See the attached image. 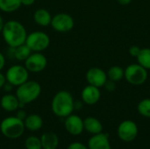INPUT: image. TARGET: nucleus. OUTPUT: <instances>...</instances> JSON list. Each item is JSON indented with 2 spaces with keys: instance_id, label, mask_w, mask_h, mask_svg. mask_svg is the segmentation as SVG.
<instances>
[{
  "instance_id": "nucleus-16",
  "label": "nucleus",
  "mask_w": 150,
  "mask_h": 149,
  "mask_svg": "<svg viewBox=\"0 0 150 149\" xmlns=\"http://www.w3.org/2000/svg\"><path fill=\"white\" fill-rule=\"evenodd\" d=\"M33 20L34 22L42 27H46L50 25L51 24V20H52V15L49 12V11H47L45 8H40L37 9L34 13H33Z\"/></svg>"
},
{
  "instance_id": "nucleus-6",
  "label": "nucleus",
  "mask_w": 150,
  "mask_h": 149,
  "mask_svg": "<svg viewBox=\"0 0 150 149\" xmlns=\"http://www.w3.org/2000/svg\"><path fill=\"white\" fill-rule=\"evenodd\" d=\"M148 71L145 68L138 64H130L125 68L124 78L132 85H142L148 79Z\"/></svg>"
},
{
  "instance_id": "nucleus-33",
  "label": "nucleus",
  "mask_w": 150,
  "mask_h": 149,
  "mask_svg": "<svg viewBox=\"0 0 150 149\" xmlns=\"http://www.w3.org/2000/svg\"><path fill=\"white\" fill-rule=\"evenodd\" d=\"M35 3V0H21V4L25 6H31Z\"/></svg>"
},
{
  "instance_id": "nucleus-26",
  "label": "nucleus",
  "mask_w": 150,
  "mask_h": 149,
  "mask_svg": "<svg viewBox=\"0 0 150 149\" xmlns=\"http://www.w3.org/2000/svg\"><path fill=\"white\" fill-rule=\"evenodd\" d=\"M141 49H142V48H141L140 47L134 45V46H131V47H129L128 53H129V54H130L131 56L136 58V57L139 55V54H140V52H141Z\"/></svg>"
},
{
  "instance_id": "nucleus-20",
  "label": "nucleus",
  "mask_w": 150,
  "mask_h": 149,
  "mask_svg": "<svg viewBox=\"0 0 150 149\" xmlns=\"http://www.w3.org/2000/svg\"><path fill=\"white\" fill-rule=\"evenodd\" d=\"M10 48L11 49L12 56L19 61H25L27 59V57L32 54V51L25 45V43L23 45H20L18 47H10Z\"/></svg>"
},
{
  "instance_id": "nucleus-5",
  "label": "nucleus",
  "mask_w": 150,
  "mask_h": 149,
  "mask_svg": "<svg viewBox=\"0 0 150 149\" xmlns=\"http://www.w3.org/2000/svg\"><path fill=\"white\" fill-rule=\"evenodd\" d=\"M25 45L30 48L32 52L42 53L49 47L50 38L45 32L34 31L27 34Z\"/></svg>"
},
{
  "instance_id": "nucleus-9",
  "label": "nucleus",
  "mask_w": 150,
  "mask_h": 149,
  "mask_svg": "<svg viewBox=\"0 0 150 149\" xmlns=\"http://www.w3.org/2000/svg\"><path fill=\"white\" fill-rule=\"evenodd\" d=\"M139 129L137 124L133 120H124L122 121L117 130L118 136L120 140L124 142H131L134 141L138 136Z\"/></svg>"
},
{
  "instance_id": "nucleus-11",
  "label": "nucleus",
  "mask_w": 150,
  "mask_h": 149,
  "mask_svg": "<svg viewBox=\"0 0 150 149\" xmlns=\"http://www.w3.org/2000/svg\"><path fill=\"white\" fill-rule=\"evenodd\" d=\"M108 77L105 70L100 68H91L86 73V81L90 85L98 88L104 87Z\"/></svg>"
},
{
  "instance_id": "nucleus-22",
  "label": "nucleus",
  "mask_w": 150,
  "mask_h": 149,
  "mask_svg": "<svg viewBox=\"0 0 150 149\" xmlns=\"http://www.w3.org/2000/svg\"><path fill=\"white\" fill-rule=\"evenodd\" d=\"M107 77L113 82H120L124 78L125 69L120 66H112L107 71Z\"/></svg>"
},
{
  "instance_id": "nucleus-14",
  "label": "nucleus",
  "mask_w": 150,
  "mask_h": 149,
  "mask_svg": "<svg viewBox=\"0 0 150 149\" xmlns=\"http://www.w3.org/2000/svg\"><path fill=\"white\" fill-rule=\"evenodd\" d=\"M89 149H112L108 133H100L94 134L88 141Z\"/></svg>"
},
{
  "instance_id": "nucleus-34",
  "label": "nucleus",
  "mask_w": 150,
  "mask_h": 149,
  "mask_svg": "<svg viewBox=\"0 0 150 149\" xmlns=\"http://www.w3.org/2000/svg\"><path fill=\"white\" fill-rule=\"evenodd\" d=\"M83 102L82 101H77V102H75L74 103V108H75V110H80L81 108H82V106H83Z\"/></svg>"
},
{
  "instance_id": "nucleus-35",
  "label": "nucleus",
  "mask_w": 150,
  "mask_h": 149,
  "mask_svg": "<svg viewBox=\"0 0 150 149\" xmlns=\"http://www.w3.org/2000/svg\"><path fill=\"white\" fill-rule=\"evenodd\" d=\"M119 4H122V5H127L129 4H131L132 0H117Z\"/></svg>"
},
{
  "instance_id": "nucleus-30",
  "label": "nucleus",
  "mask_w": 150,
  "mask_h": 149,
  "mask_svg": "<svg viewBox=\"0 0 150 149\" xmlns=\"http://www.w3.org/2000/svg\"><path fill=\"white\" fill-rule=\"evenodd\" d=\"M13 88H14V86L12 84H11L10 83H8V82H6L5 84L3 87V89L4 90V91L7 92V93H11V91L13 90Z\"/></svg>"
},
{
  "instance_id": "nucleus-36",
  "label": "nucleus",
  "mask_w": 150,
  "mask_h": 149,
  "mask_svg": "<svg viewBox=\"0 0 150 149\" xmlns=\"http://www.w3.org/2000/svg\"><path fill=\"white\" fill-rule=\"evenodd\" d=\"M4 18L3 17L0 15V32H2L3 30V27H4Z\"/></svg>"
},
{
  "instance_id": "nucleus-17",
  "label": "nucleus",
  "mask_w": 150,
  "mask_h": 149,
  "mask_svg": "<svg viewBox=\"0 0 150 149\" xmlns=\"http://www.w3.org/2000/svg\"><path fill=\"white\" fill-rule=\"evenodd\" d=\"M83 127L84 130L89 133L94 135L103 132V125L98 119L94 117H87L83 119Z\"/></svg>"
},
{
  "instance_id": "nucleus-4",
  "label": "nucleus",
  "mask_w": 150,
  "mask_h": 149,
  "mask_svg": "<svg viewBox=\"0 0 150 149\" xmlns=\"http://www.w3.org/2000/svg\"><path fill=\"white\" fill-rule=\"evenodd\" d=\"M25 129L24 121L16 116L5 118L0 124V131L2 134L11 140H15L22 136Z\"/></svg>"
},
{
  "instance_id": "nucleus-23",
  "label": "nucleus",
  "mask_w": 150,
  "mask_h": 149,
  "mask_svg": "<svg viewBox=\"0 0 150 149\" xmlns=\"http://www.w3.org/2000/svg\"><path fill=\"white\" fill-rule=\"evenodd\" d=\"M138 63L145 68L147 70L150 69V48H142L139 55L136 57Z\"/></svg>"
},
{
  "instance_id": "nucleus-19",
  "label": "nucleus",
  "mask_w": 150,
  "mask_h": 149,
  "mask_svg": "<svg viewBox=\"0 0 150 149\" xmlns=\"http://www.w3.org/2000/svg\"><path fill=\"white\" fill-rule=\"evenodd\" d=\"M24 124L25 129L31 132H35L42 127L43 120L42 118L38 114H30L27 115V117L24 120Z\"/></svg>"
},
{
  "instance_id": "nucleus-1",
  "label": "nucleus",
  "mask_w": 150,
  "mask_h": 149,
  "mask_svg": "<svg viewBox=\"0 0 150 149\" xmlns=\"http://www.w3.org/2000/svg\"><path fill=\"white\" fill-rule=\"evenodd\" d=\"M1 33L9 47H16L25 44L28 34L24 25L14 19L4 22Z\"/></svg>"
},
{
  "instance_id": "nucleus-25",
  "label": "nucleus",
  "mask_w": 150,
  "mask_h": 149,
  "mask_svg": "<svg viewBox=\"0 0 150 149\" xmlns=\"http://www.w3.org/2000/svg\"><path fill=\"white\" fill-rule=\"evenodd\" d=\"M25 147L26 149H42L40 139L36 136H30L25 141Z\"/></svg>"
},
{
  "instance_id": "nucleus-3",
  "label": "nucleus",
  "mask_w": 150,
  "mask_h": 149,
  "mask_svg": "<svg viewBox=\"0 0 150 149\" xmlns=\"http://www.w3.org/2000/svg\"><path fill=\"white\" fill-rule=\"evenodd\" d=\"M41 94V86L36 81L27 80L16 89L15 95L19 101V108L35 101Z\"/></svg>"
},
{
  "instance_id": "nucleus-28",
  "label": "nucleus",
  "mask_w": 150,
  "mask_h": 149,
  "mask_svg": "<svg viewBox=\"0 0 150 149\" xmlns=\"http://www.w3.org/2000/svg\"><path fill=\"white\" fill-rule=\"evenodd\" d=\"M104 87L105 88L106 90H108L110 92H112V91H114L116 90V82H113L112 80L107 79V81L105 83Z\"/></svg>"
},
{
  "instance_id": "nucleus-24",
  "label": "nucleus",
  "mask_w": 150,
  "mask_h": 149,
  "mask_svg": "<svg viewBox=\"0 0 150 149\" xmlns=\"http://www.w3.org/2000/svg\"><path fill=\"white\" fill-rule=\"evenodd\" d=\"M137 111L142 117L150 119V98L141 100L137 105Z\"/></svg>"
},
{
  "instance_id": "nucleus-7",
  "label": "nucleus",
  "mask_w": 150,
  "mask_h": 149,
  "mask_svg": "<svg viewBox=\"0 0 150 149\" xmlns=\"http://www.w3.org/2000/svg\"><path fill=\"white\" fill-rule=\"evenodd\" d=\"M6 82L12 84L14 87H18L29 80V71L25 66L15 64L11 66L5 73Z\"/></svg>"
},
{
  "instance_id": "nucleus-31",
  "label": "nucleus",
  "mask_w": 150,
  "mask_h": 149,
  "mask_svg": "<svg viewBox=\"0 0 150 149\" xmlns=\"http://www.w3.org/2000/svg\"><path fill=\"white\" fill-rule=\"evenodd\" d=\"M5 62H6V59L5 56L0 52V71L4 68L5 66Z\"/></svg>"
},
{
  "instance_id": "nucleus-32",
  "label": "nucleus",
  "mask_w": 150,
  "mask_h": 149,
  "mask_svg": "<svg viewBox=\"0 0 150 149\" xmlns=\"http://www.w3.org/2000/svg\"><path fill=\"white\" fill-rule=\"evenodd\" d=\"M6 83V78H5V75H4L1 71H0V89H2L4 87V85Z\"/></svg>"
},
{
  "instance_id": "nucleus-15",
  "label": "nucleus",
  "mask_w": 150,
  "mask_h": 149,
  "mask_svg": "<svg viewBox=\"0 0 150 149\" xmlns=\"http://www.w3.org/2000/svg\"><path fill=\"white\" fill-rule=\"evenodd\" d=\"M0 105L4 111L11 112L17 111L19 108V101L16 95L11 93H6L1 98Z\"/></svg>"
},
{
  "instance_id": "nucleus-29",
  "label": "nucleus",
  "mask_w": 150,
  "mask_h": 149,
  "mask_svg": "<svg viewBox=\"0 0 150 149\" xmlns=\"http://www.w3.org/2000/svg\"><path fill=\"white\" fill-rule=\"evenodd\" d=\"M16 117H17V118H18L19 119H21V120H23V121H24V120L25 119V118L27 117V114H26L25 111V110H23V108H20V109L17 112Z\"/></svg>"
},
{
  "instance_id": "nucleus-21",
  "label": "nucleus",
  "mask_w": 150,
  "mask_h": 149,
  "mask_svg": "<svg viewBox=\"0 0 150 149\" xmlns=\"http://www.w3.org/2000/svg\"><path fill=\"white\" fill-rule=\"evenodd\" d=\"M21 5V0H0V11L3 12H14L18 11Z\"/></svg>"
},
{
  "instance_id": "nucleus-27",
  "label": "nucleus",
  "mask_w": 150,
  "mask_h": 149,
  "mask_svg": "<svg viewBox=\"0 0 150 149\" xmlns=\"http://www.w3.org/2000/svg\"><path fill=\"white\" fill-rule=\"evenodd\" d=\"M67 149H89L87 146H85L84 144H83L82 142H78V141H75L70 143L68 146Z\"/></svg>"
},
{
  "instance_id": "nucleus-2",
  "label": "nucleus",
  "mask_w": 150,
  "mask_h": 149,
  "mask_svg": "<svg viewBox=\"0 0 150 149\" xmlns=\"http://www.w3.org/2000/svg\"><path fill=\"white\" fill-rule=\"evenodd\" d=\"M74 98L68 90H60L53 97L51 108L53 113L59 118H66L74 112Z\"/></svg>"
},
{
  "instance_id": "nucleus-8",
  "label": "nucleus",
  "mask_w": 150,
  "mask_h": 149,
  "mask_svg": "<svg viewBox=\"0 0 150 149\" xmlns=\"http://www.w3.org/2000/svg\"><path fill=\"white\" fill-rule=\"evenodd\" d=\"M51 27L58 32H70L75 25V20L73 17L66 12H60L52 17Z\"/></svg>"
},
{
  "instance_id": "nucleus-10",
  "label": "nucleus",
  "mask_w": 150,
  "mask_h": 149,
  "mask_svg": "<svg viewBox=\"0 0 150 149\" xmlns=\"http://www.w3.org/2000/svg\"><path fill=\"white\" fill-rule=\"evenodd\" d=\"M24 62L29 73H40L47 68V59L40 52H32Z\"/></svg>"
},
{
  "instance_id": "nucleus-13",
  "label": "nucleus",
  "mask_w": 150,
  "mask_h": 149,
  "mask_svg": "<svg viewBox=\"0 0 150 149\" xmlns=\"http://www.w3.org/2000/svg\"><path fill=\"white\" fill-rule=\"evenodd\" d=\"M101 97V92L99 88L93 85L85 86L81 92V98L83 104L88 105H96Z\"/></svg>"
},
{
  "instance_id": "nucleus-12",
  "label": "nucleus",
  "mask_w": 150,
  "mask_h": 149,
  "mask_svg": "<svg viewBox=\"0 0 150 149\" xmlns=\"http://www.w3.org/2000/svg\"><path fill=\"white\" fill-rule=\"evenodd\" d=\"M64 126L66 131L71 135L74 136L80 135L84 130L83 119H82L81 117H79L78 115L70 114L65 118Z\"/></svg>"
},
{
  "instance_id": "nucleus-18",
  "label": "nucleus",
  "mask_w": 150,
  "mask_h": 149,
  "mask_svg": "<svg viewBox=\"0 0 150 149\" xmlns=\"http://www.w3.org/2000/svg\"><path fill=\"white\" fill-rule=\"evenodd\" d=\"M42 149H56L59 145V139L56 133L49 132L45 133L40 138Z\"/></svg>"
}]
</instances>
